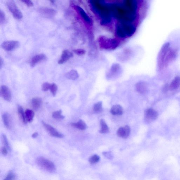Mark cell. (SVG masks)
Returning <instances> with one entry per match:
<instances>
[{
	"label": "cell",
	"mask_w": 180,
	"mask_h": 180,
	"mask_svg": "<svg viewBox=\"0 0 180 180\" xmlns=\"http://www.w3.org/2000/svg\"><path fill=\"white\" fill-rule=\"evenodd\" d=\"M103 154L104 157L109 159H112L114 157L113 155L111 152H104Z\"/></svg>",
	"instance_id": "cell-35"
},
{
	"label": "cell",
	"mask_w": 180,
	"mask_h": 180,
	"mask_svg": "<svg viewBox=\"0 0 180 180\" xmlns=\"http://www.w3.org/2000/svg\"><path fill=\"white\" fill-rule=\"evenodd\" d=\"M1 151L2 154L3 155H8V150L6 147H2Z\"/></svg>",
	"instance_id": "cell-38"
},
{
	"label": "cell",
	"mask_w": 180,
	"mask_h": 180,
	"mask_svg": "<svg viewBox=\"0 0 180 180\" xmlns=\"http://www.w3.org/2000/svg\"><path fill=\"white\" fill-rule=\"evenodd\" d=\"M94 111L96 113H100L103 110L102 103L99 102L98 103L94 104L93 107Z\"/></svg>",
	"instance_id": "cell-26"
},
{
	"label": "cell",
	"mask_w": 180,
	"mask_h": 180,
	"mask_svg": "<svg viewBox=\"0 0 180 180\" xmlns=\"http://www.w3.org/2000/svg\"><path fill=\"white\" fill-rule=\"evenodd\" d=\"M51 84L48 82H45L42 85V89L43 91L46 92L50 89Z\"/></svg>",
	"instance_id": "cell-34"
},
{
	"label": "cell",
	"mask_w": 180,
	"mask_h": 180,
	"mask_svg": "<svg viewBox=\"0 0 180 180\" xmlns=\"http://www.w3.org/2000/svg\"><path fill=\"white\" fill-rule=\"evenodd\" d=\"M65 76L68 79L75 80L78 78L79 75L76 70H72L66 73V74H65Z\"/></svg>",
	"instance_id": "cell-20"
},
{
	"label": "cell",
	"mask_w": 180,
	"mask_h": 180,
	"mask_svg": "<svg viewBox=\"0 0 180 180\" xmlns=\"http://www.w3.org/2000/svg\"><path fill=\"white\" fill-rule=\"evenodd\" d=\"M100 159V158L98 155H95L90 157L89 161L90 163L93 164L98 162L99 161Z\"/></svg>",
	"instance_id": "cell-29"
},
{
	"label": "cell",
	"mask_w": 180,
	"mask_h": 180,
	"mask_svg": "<svg viewBox=\"0 0 180 180\" xmlns=\"http://www.w3.org/2000/svg\"><path fill=\"white\" fill-rule=\"evenodd\" d=\"M46 58H47V57L43 53H41V54L35 56L31 60L30 62V66L31 67H34L35 65L37 64L38 63L46 59Z\"/></svg>",
	"instance_id": "cell-14"
},
{
	"label": "cell",
	"mask_w": 180,
	"mask_h": 180,
	"mask_svg": "<svg viewBox=\"0 0 180 180\" xmlns=\"http://www.w3.org/2000/svg\"><path fill=\"white\" fill-rule=\"evenodd\" d=\"M158 113V112L152 108L147 109L145 111V118L147 122H151L157 118Z\"/></svg>",
	"instance_id": "cell-8"
},
{
	"label": "cell",
	"mask_w": 180,
	"mask_h": 180,
	"mask_svg": "<svg viewBox=\"0 0 180 180\" xmlns=\"http://www.w3.org/2000/svg\"><path fill=\"white\" fill-rule=\"evenodd\" d=\"M74 7V9L76 10L80 14V15L81 16L83 19H84V21L89 25H92V23H93V21H92L91 18L84 10L81 8V7L78 6H75Z\"/></svg>",
	"instance_id": "cell-10"
},
{
	"label": "cell",
	"mask_w": 180,
	"mask_h": 180,
	"mask_svg": "<svg viewBox=\"0 0 180 180\" xmlns=\"http://www.w3.org/2000/svg\"><path fill=\"white\" fill-rule=\"evenodd\" d=\"M62 113L61 110L55 112L53 113V117L56 119H63L65 117L62 115Z\"/></svg>",
	"instance_id": "cell-27"
},
{
	"label": "cell",
	"mask_w": 180,
	"mask_h": 180,
	"mask_svg": "<svg viewBox=\"0 0 180 180\" xmlns=\"http://www.w3.org/2000/svg\"><path fill=\"white\" fill-rule=\"evenodd\" d=\"M73 57L72 53L69 50H65L63 51L61 57L58 61V64L62 65L64 64Z\"/></svg>",
	"instance_id": "cell-13"
},
{
	"label": "cell",
	"mask_w": 180,
	"mask_h": 180,
	"mask_svg": "<svg viewBox=\"0 0 180 180\" xmlns=\"http://www.w3.org/2000/svg\"><path fill=\"white\" fill-rule=\"evenodd\" d=\"M168 89H169V87H168V86L167 85H165L164 87V91L165 92L167 91Z\"/></svg>",
	"instance_id": "cell-41"
},
{
	"label": "cell",
	"mask_w": 180,
	"mask_h": 180,
	"mask_svg": "<svg viewBox=\"0 0 180 180\" xmlns=\"http://www.w3.org/2000/svg\"><path fill=\"white\" fill-rule=\"evenodd\" d=\"M135 87L137 91L140 94H145L148 91L147 85L145 82H140L137 83Z\"/></svg>",
	"instance_id": "cell-15"
},
{
	"label": "cell",
	"mask_w": 180,
	"mask_h": 180,
	"mask_svg": "<svg viewBox=\"0 0 180 180\" xmlns=\"http://www.w3.org/2000/svg\"><path fill=\"white\" fill-rule=\"evenodd\" d=\"M6 21V16L5 14L3 11H0V23L3 24Z\"/></svg>",
	"instance_id": "cell-32"
},
{
	"label": "cell",
	"mask_w": 180,
	"mask_h": 180,
	"mask_svg": "<svg viewBox=\"0 0 180 180\" xmlns=\"http://www.w3.org/2000/svg\"><path fill=\"white\" fill-rule=\"evenodd\" d=\"M119 65H114L112 67L111 72L112 74H114L116 73L118 71L119 69Z\"/></svg>",
	"instance_id": "cell-36"
},
{
	"label": "cell",
	"mask_w": 180,
	"mask_h": 180,
	"mask_svg": "<svg viewBox=\"0 0 180 180\" xmlns=\"http://www.w3.org/2000/svg\"><path fill=\"white\" fill-rule=\"evenodd\" d=\"M42 100L40 98H35L33 99L31 101V104L33 108L35 110L37 111L39 109L42 105Z\"/></svg>",
	"instance_id": "cell-17"
},
{
	"label": "cell",
	"mask_w": 180,
	"mask_h": 180,
	"mask_svg": "<svg viewBox=\"0 0 180 180\" xmlns=\"http://www.w3.org/2000/svg\"><path fill=\"white\" fill-rule=\"evenodd\" d=\"M42 123L46 130L49 133L51 136L59 138H62L64 137V135L58 132L57 131L55 128L52 127V126L43 122V121Z\"/></svg>",
	"instance_id": "cell-9"
},
{
	"label": "cell",
	"mask_w": 180,
	"mask_h": 180,
	"mask_svg": "<svg viewBox=\"0 0 180 180\" xmlns=\"http://www.w3.org/2000/svg\"><path fill=\"white\" fill-rule=\"evenodd\" d=\"M98 41L100 47L105 49H114L117 47L119 45L118 41L115 39L104 36L99 37Z\"/></svg>",
	"instance_id": "cell-4"
},
{
	"label": "cell",
	"mask_w": 180,
	"mask_h": 180,
	"mask_svg": "<svg viewBox=\"0 0 180 180\" xmlns=\"http://www.w3.org/2000/svg\"><path fill=\"white\" fill-rule=\"evenodd\" d=\"M2 139H3V142L4 147H6L8 151H10L11 147L10 145H9L8 139H7L6 136L5 135H3Z\"/></svg>",
	"instance_id": "cell-28"
},
{
	"label": "cell",
	"mask_w": 180,
	"mask_h": 180,
	"mask_svg": "<svg viewBox=\"0 0 180 180\" xmlns=\"http://www.w3.org/2000/svg\"><path fill=\"white\" fill-rule=\"evenodd\" d=\"M25 114L27 122H31L34 116V113L33 111L30 109H27L25 111Z\"/></svg>",
	"instance_id": "cell-22"
},
{
	"label": "cell",
	"mask_w": 180,
	"mask_h": 180,
	"mask_svg": "<svg viewBox=\"0 0 180 180\" xmlns=\"http://www.w3.org/2000/svg\"><path fill=\"white\" fill-rule=\"evenodd\" d=\"M112 16L120 22L132 23L137 17V1H124L109 3Z\"/></svg>",
	"instance_id": "cell-1"
},
{
	"label": "cell",
	"mask_w": 180,
	"mask_h": 180,
	"mask_svg": "<svg viewBox=\"0 0 180 180\" xmlns=\"http://www.w3.org/2000/svg\"><path fill=\"white\" fill-rule=\"evenodd\" d=\"M38 134L37 132H35L32 135V137L33 138H36L38 137Z\"/></svg>",
	"instance_id": "cell-39"
},
{
	"label": "cell",
	"mask_w": 180,
	"mask_h": 180,
	"mask_svg": "<svg viewBox=\"0 0 180 180\" xmlns=\"http://www.w3.org/2000/svg\"><path fill=\"white\" fill-rule=\"evenodd\" d=\"M72 127L76 128L80 130H84L86 129L87 126L84 121L80 120L77 123H72L71 124Z\"/></svg>",
	"instance_id": "cell-19"
},
{
	"label": "cell",
	"mask_w": 180,
	"mask_h": 180,
	"mask_svg": "<svg viewBox=\"0 0 180 180\" xmlns=\"http://www.w3.org/2000/svg\"><path fill=\"white\" fill-rule=\"evenodd\" d=\"M58 89L57 85L55 84H51L50 90L53 96H55Z\"/></svg>",
	"instance_id": "cell-31"
},
{
	"label": "cell",
	"mask_w": 180,
	"mask_h": 180,
	"mask_svg": "<svg viewBox=\"0 0 180 180\" xmlns=\"http://www.w3.org/2000/svg\"><path fill=\"white\" fill-rule=\"evenodd\" d=\"M22 2L25 4L29 7H31L33 6V2L30 1H29V0H23V1H22Z\"/></svg>",
	"instance_id": "cell-37"
},
{
	"label": "cell",
	"mask_w": 180,
	"mask_h": 180,
	"mask_svg": "<svg viewBox=\"0 0 180 180\" xmlns=\"http://www.w3.org/2000/svg\"><path fill=\"white\" fill-rule=\"evenodd\" d=\"M16 178V174L13 172L10 171L9 172L3 180H15Z\"/></svg>",
	"instance_id": "cell-30"
},
{
	"label": "cell",
	"mask_w": 180,
	"mask_h": 180,
	"mask_svg": "<svg viewBox=\"0 0 180 180\" xmlns=\"http://www.w3.org/2000/svg\"><path fill=\"white\" fill-rule=\"evenodd\" d=\"M180 86V77H177L171 83L169 87L171 91H173L178 88Z\"/></svg>",
	"instance_id": "cell-21"
},
{
	"label": "cell",
	"mask_w": 180,
	"mask_h": 180,
	"mask_svg": "<svg viewBox=\"0 0 180 180\" xmlns=\"http://www.w3.org/2000/svg\"><path fill=\"white\" fill-rule=\"evenodd\" d=\"M73 52L76 55L80 56L84 55L86 53V51L84 49H81L74 50Z\"/></svg>",
	"instance_id": "cell-33"
},
{
	"label": "cell",
	"mask_w": 180,
	"mask_h": 180,
	"mask_svg": "<svg viewBox=\"0 0 180 180\" xmlns=\"http://www.w3.org/2000/svg\"><path fill=\"white\" fill-rule=\"evenodd\" d=\"M0 93L1 96L5 100L10 101L11 99V94L10 89L6 86H2L1 87Z\"/></svg>",
	"instance_id": "cell-12"
},
{
	"label": "cell",
	"mask_w": 180,
	"mask_h": 180,
	"mask_svg": "<svg viewBox=\"0 0 180 180\" xmlns=\"http://www.w3.org/2000/svg\"><path fill=\"white\" fill-rule=\"evenodd\" d=\"M3 119L5 126L7 128H9L10 126V120L8 114L6 113L3 114Z\"/></svg>",
	"instance_id": "cell-25"
},
{
	"label": "cell",
	"mask_w": 180,
	"mask_h": 180,
	"mask_svg": "<svg viewBox=\"0 0 180 180\" xmlns=\"http://www.w3.org/2000/svg\"><path fill=\"white\" fill-rule=\"evenodd\" d=\"M6 5L7 8L9 11L13 14L14 18L20 19L23 18L22 13L18 9L15 2L13 1H8L6 2Z\"/></svg>",
	"instance_id": "cell-6"
},
{
	"label": "cell",
	"mask_w": 180,
	"mask_h": 180,
	"mask_svg": "<svg viewBox=\"0 0 180 180\" xmlns=\"http://www.w3.org/2000/svg\"><path fill=\"white\" fill-rule=\"evenodd\" d=\"M39 166L46 171L50 173L55 172L56 170L55 165L50 160L43 157H39L36 160Z\"/></svg>",
	"instance_id": "cell-5"
},
{
	"label": "cell",
	"mask_w": 180,
	"mask_h": 180,
	"mask_svg": "<svg viewBox=\"0 0 180 180\" xmlns=\"http://www.w3.org/2000/svg\"><path fill=\"white\" fill-rule=\"evenodd\" d=\"M18 112L19 116L22 122L24 123H26L27 121L26 120L25 113H24L22 108L21 106L18 107Z\"/></svg>",
	"instance_id": "cell-24"
},
{
	"label": "cell",
	"mask_w": 180,
	"mask_h": 180,
	"mask_svg": "<svg viewBox=\"0 0 180 180\" xmlns=\"http://www.w3.org/2000/svg\"><path fill=\"white\" fill-rule=\"evenodd\" d=\"M110 112L113 115H121L123 113V109L120 105H115L112 107Z\"/></svg>",
	"instance_id": "cell-18"
},
{
	"label": "cell",
	"mask_w": 180,
	"mask_h": 180,
	"mask_svg": "<svg viewBox=\"0 0 180 180\" xmlns=\"http://www.w3.org/2000/svg\"><path fill=\"white\" fill-rule=\"evenodd\" d=\"M136 31V27L132 23L118 22L116 24L115 34L118 37L121 38L132 36Z\"/></svg>",
	"instance_id": "cell-3"
},
{
	"label": "cell",
	"mask_w": 180,
	"mask_h": 180,
	"mask_svg": "<svg viewBox=\"0 0 180 180\" xmlns=\"http://www.w3.org/2000/svg\"><path fill=\"white\" fill-rule=\"evenodd\" d=\"M130 128L128 125L119 128L117 132L119 137L126 139L128 137L130 133Z\"/></svg>",
	"instance_id": "cell-11"
},
{
	"label": "cell",
	"mask_w": 180,
	"mask_h": 180,
	"mask_svg": "<svg viewBox=\"0 0 180 180\" xmlns=\"http://www.w3.org/2000/svg\"><path fill=\"white\" fill-rule=\"evenodd\" d=\"M40 12L41 14L47 17L54 16L57 13V11L55 10L46 8L40 9Z\"/></svg>",
	"instance_id": "cell-16"
},
{
	"label": "cell",
	"mask_w": 180,
	"mask_h": 180,
	"mask_svg": "<svg viewBox=\"0 0 180 180\" xmlns=\"http://www.w3.org/2000/svg\"><path fill=\"white\" fill-rule=\"evenodd\" d=\"M101 129L100 132L101 133H107L109 132V129L105 121L103 119L100 120Z\"/></svg>",
	"instance_id": "cell-23"
},
{
	"label": "cell",
	"mask_w": 180,
	"mask_h": 180,
	"mask_svg": "<svg viewBox=\"0 0 180 180\" xmlns=\"http://www.w3.org/2000/svg\"><path fill=\"white\" fill-rule=\"evenodd\" d=\"M92 10L100 19L101 25H106L111 23L112 16L109 3L104 1H91Z\"/></svg>",
	"instance_id": "cell-2"
},
{
	"label": "cell",
	"mask_w": 180,
	"mask_h": 180,
	"mask_svg": "<svg viewBox=\"0 0 180 180\" xmlns=\"http://www.w3.org/2000/svg\"><path fill=\"white\" fill-rule=\"evenodd\" d=\"M0 67L1 68H2V66H3V59L2 58V57L0 58Z\"/></svg>",
	"instance_id": "cell-40"
},
{
	"label": "cell",
	"mask_w": 180,
	"mask_h": 180,
	"mask_svg": "<svg viewBox=\"0 0 180 180\" xmlns=\"http://www.w3.org/2000/svg\"><path fill=\"white\" fill-rule=\"evenodd\" d=\"M20 45V43L18 41H9L4 42L2 43L1 47L4 50L11 51L18 49Z\"/></svg>",
	"instance_id": "cell-7"
}]
</instances>
